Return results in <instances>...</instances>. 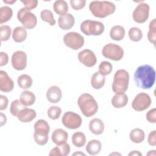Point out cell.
<instances>
[{"mask_svg": "<svg viewBox=\"0 0 156 156\" xmlns=\"http://www.w3.org/2000/svg\"><path fill=\"white\" fill-rule=\"evenodd\" d=\"M89 129L94 135H101L104 130V122L99 118H94L90 121Z\"/></svg>", "mask_w": 156, "mask_h": 156, "instance_id": "20", "label": "cell"}, {"mask_svg": "<svg viewBox=\"0 0 156 156\" xmlns=\"http://www.w3.org/2000/svg\"><path fill=\"white\" fill-rule=\"evenodd\" d=\"M104 24L98 21L85 20L80 24V30L86 35H100L104 31Z\"/></svg>", "mask_w": 156, "mask_h": 156, "instance_id": "6", "label": "cell"}, {"mask_svg": "<svg viewBox=\"0 0 156 156\" xmlns=\"http://www.w3.org/2000/svg\"><path fill=\"white\" fill-rule=\"evenodd\" d=\"M27 36V33L26 29L21 26L15 27L12 33L13 40L16 43H21L24 41Z\"/></svg>", "mask_w": 156, "mask_h": 156, "instance_id": "25", "label": "cell"}, {"mask_svg": "<svg viewBox=\"0 0 156 156\" xmlns=\"http://www.w3.org/2000/svg\"><path fill=\"white\" fill-rule=\"evenodd\" d=\"M133 79L136 85L142 89H150L155 83V71L149 65L138 66L134 73Z\"/></svg>", "mask_w": 156, "mask_h": 156, "instance_id": "1", "label": "cell"}, {"mask_svg": "<svg viewBox=\"0 0 156 156\" xmlns=\"http://www.w3.org/2000/svg\"><path fill=\"white\" fill-rule=\"evenodd\" d=\"M75 23L74 17L71 13H66L65 15L60 16L58 19V26L63 30H69L71 29Z\"/></svg>", "mask_w": 156, "mask_h": 156, "instance_id": "17", "label": "cell"}, {"mask_svg": "<svg viewBox=\"0 0 156 156\" xmlns=\"http://www.w3.org/2000/svg\"><path fill=\"white\" fill-rule=\"evenodd\" d=\"M9 104V100L7 96L0 95V110H4L7 108Z\"/></svg>", "mask_w": 156, "mask_h": 156, "instance_id": "44", "label": "cell"}, {"mask_svg": "<svg viewBox=\"0 0 156 156\" xmlns=\"http://www.w3.org/2000/svg\"><path fill=\"white\" fill-rule=\"evenodd\" d=\"M151 98L148 94L140 93L135 97L132 102V107L135 110L141 112L148 108L151 105Z\"/></svg>", "mask_w": 156, "mask_h": 156, "instance_id": "11", "label": "cell"}, {"mask_svg": "<svg viewBox=\"0 0 156 156\" xmlns=\"http://www.w3.org/2000/svg\"><path fill=\"white\" fill-rule=\"evenodd\" d=\"M147 38L149 41L152 43L154 46H155L156 39V19H153L149 23V31L147 33Z\"/></svg>", "mask_w": 156, "mask_h": 156, "instance_id": "33", "label": "cell"}, {"mask_svg": "<svg viewBox=\"0 0 156 156\" xmlns=\"http://www.w3.org/2000/svg\"><path fill=\"white\" fill-rule=\"evenodd\" d=\"M128 97L125 93L115 94L112 99V105L116 108L125 107L128 102Z\"/></svg>", "mask_w": 156, "mask_h": 156, "instance_id": "22", "label": "cell"}, {"mask_svg": "<svg viewBox=\"0 0 156 156\" xmlns=\"http://www.w3.org/2000/svg\"><path fill=\"white\" fill-rule=\"evenodd\" d=\"M105 76L101 74L99 72H95L91 77V85L94 89H101L105 84Z\"/></svg>", "mask_w": 156, "mask_h": 156, "instance_id": "24", "label": "cell"}, {"mask_svg": "<svg viewBox=\"0 0 156 156\" xmlns=\"http://www.w3.org/2000/svg\"><path fill=\"white\" fill-rule=\"evenodd\" d=\"M129 74L125 69H119L115 73L112 90L115 94L124 93L129 86Z\"/></svg>", "mask_w": 156, "mask_h": 156, "instance_id": "4", "label": "cell"}, {"mask_svg": "<svg viewBox=\"0 0 156 156\" xmlns=\"http://www.w3.org/2000/svg\"><path fill=\"white\" fill-rule=\"evenodd\" d=\"M35 94L30 91L26 90L21 93L20 100L21 103L25 106H30L33 105L35 102Z\"/></svg>", "mask_w": 156, "mask_h": 156, "instance_id": "27", "label": "cell"}, {"mask_svg": "<svg viewBox=\"0 0 156 156\" xmlns=\"http://www.w3.org/2000/svg\"><path fill=\"white\" fill-rule=\"evenodd\" d=\"M68 138L67 132L62 129H57L52 133L51 138L54 143L61 145L66 143Z\"/></svg>", "mask_w": 156, "mask_h": 156, "instance_id": "18", "label": "cell"}, {"mask_svg": "<svg viewBox=\"0 0 156 156\" xmlns=\"http://www.w3.org/2000/svg\"><path fill=\"white\" fill-rule=\"evenodd\" d=\"M73 155H85V154L81 152H76L73 154Z\"/></svg>", "mask_w": 156, "mask_h": 156, "instance_id": "50", "label": "cell"}, {"mask_svg": "<svg viewBox=\"0 0 156 156\" xmlns=\"http://www.w3.org/2000/svg\"><path fill=\"white\" fill-rule=\"evenodd\" d=\"M62 93L60 88L55 85L50 87L46 92V98L48 101L52 104L59 102L62 98Z\"/></svg>", "mask_w": 156, "mask_h": 156, "instance_id": "16", "label": "cell"}, {"mask_svg": "<svg viewBox=\"0 0 156 156\" xmlns=\"http://www.w3.org/2000/svg\"><path fill=\"white\" fill-rule=\"evenodd\" d=\"M40 17L42 21L47 22L51 26L55 24V20L54 19L52 12L49 10H43L40 13Z\"/></svg>", "mask_w": 156, "mask_h": 156, "instance_id": "34", "label": "cell"}, {"mask_svg": "<svg viewBox=\"0 0 156 156\" xmlns=\"http://www.w3.org/2000/svg\"><path fill=\"white\" fill-rule=\"evenodd\" d=\"M13 15V10L9 6H3L0 8V23L2 24L9 21Z\"/></svg>", "mask_w": 156, "mask_h": 156, "instance_id": "31", "label": "cell"}, {"mask_svg": "<svg viewBox=\"0 0 156 156\" xmlns=\"http://www.w3.org/2000/svg\"><path fill=\"white\" fill-rule=\"evenodd\" d=\"M146 119L151 123L156 122V109L155 108L147 112L146 115Z\"/></svg>", "mask_w": 156, "mask_h": 156, "instance_id": "42", "label": "cell"}, {"mask_svg": "<svg viewBox=\"0 0 156 156\" xmlns=\"http://www.w3.org/2000/svg\"><path fill=\"white\" fill-rule=\"evenodd\" d=\"M18 86L22 89H28L31 87L33 80L32 77L27 74H22L20 76L17 80Z\"/></svg>", "mask_w": 156, "mask_h": 156, "instance_id": "30", "label": "cell"}, {"mask_svg": "<svg viewBox=\"0 0 156 156\" xmlns=\"http://www.w3.org/2000/svg\"><path fill=\"white\" fill-rule=\"evenodd\" d=\"M72 143L77 147H81L86 143L85 135L81 132H75L72 135Z\"/></svg>", "mask_w": 156, "mask_h": 156, "instance_id": "32", "label": "cell"}, {"mask_svg": "<svg viewBox=\"0 0 156 156\" xmlns=\"http://www.w3.org/2000/svg\"><path fill=\"white\" fill-rule=\"evenodd\" d=\"M11 35V28L7 25H2L0 27V38L2 41H7Z\"/></svg>", "mask_w": 156, "mask_h": 156, "instance_id": "38", "label": "cell"}, {"mask_svg": "<svg viewBox=\"0 0 156 156\" xmlns=\"http://www.w3.org/2000/svg\"><path fill=\"white\" fill-rule=\"evenodd\" d=\"M34 138L36 143L40 146L46 144L48 141V135L50 131L48 122L44 119L38 120L34 125Z\"/></svg>", "mask_w": 156, "mask_h": 156, "instance_id": "5", "label": "cell"}, {"mask_svg": "<svg viewBox=\"0 0 156 156\" xmlns=\"http://www.w3.org/2000/svg\"><path fill=\"white\" fill-rule=\"evenodd\" d=\"M77 103L82 113L86 117L92 116L98 112V102L90 94H82L78 98Z\"/></svg>", "mask_w": 156, "mask_h": 156, "instance_id": "3", "label": "cell"}, {"mask_svg": "<svg viewBox=\"0 0 156 156\" xmlns=\"http://www.w3.org/2000/svg\"><path fill=\"white\" fill-rule=\"evenodd\" d=\"M70 149L69 145L66 143L52 148L49 155L50 156H66L69 154Z\"/></svg>", "mask_w": 156, "mask_h": 156, "instance_id": "21", "label": "cell"}, {"mask_svg": "<svg viewBox=\"0 0 156 156\" xmlns=\"http://www.w3.org/2000/svg\"><path fill=\"white\" fill-rule=\"evenodd\" d=\"M77 58L80 63L88 68L94 66L97 62L94 53L91 50L88 49L79 52Z\"/></svg>", "mask_w": 156, "mask_h": 156, "instance_id": "14", "label": "cell"}, {"mask_svg": "<svg viewBox=\"0 0 156 156\" xmlns=\"http://www.w3.org/2000/svg\"><path fill=\"white\" fill-rule=\"evenodd\" d=\"M62 113V110L57 106H52L48 110V116L51 119H57Z\"/></svg>", "mask_w": 156, "mask_h": 156, "instance_id": "39", "label": "cell"}, {"mask_svg": "<svg viewBox=\"0 0 156 156\" xmlns=\"http://www.w3.org/2000/svg\"><path fill=\"white\" fill-rule=\"evenodd\" d=\"M16 1V0H13V1H5V0H3V2L5 4H12L13 3H15Z\"/></svg>", "mask_w": 156, "mask_h": 156, "instance_id": "49", "label": "cell"}, {"mask_svg": "<svg viewBox=\"0 0 156 156\" xmlns=\"http://www.w3.org/2000/svg\"><path fill=\"white\" fill-rule=\"evenodd\" d=\"M21 2L24 4L25 8L29 10L35 9L38 5V1L37 0H24L21 1Z\"/></svg>", "mask_w": 156, "mask_h": 156, "instance_id": "41", "label": "cell"}, {"mask_svg": "<svg viewBox=\"0 0 156 156\" xmlns=\"http://www.w3.org/2000/svg\"><path fill=\"white\" fill-rule=\"evenodd\" d=\"M25 107L26 106L21 103L20 100L15 99L11 103L10 107V112L13 116H17L19 112Z\"/></svg>", "mask_w": 156, "mask_h": 156, "instance_id": "36", "label": "cell"}, {"mask_svg": "<svg viewBox=\"0 0 156 156\" xmlns=\"http://www.w3.org/2000/svg\"><path fill=\"white\" fill-rule=\"evenodd\" d=\"M11 63L13 68L17 71H21L27 66V55L22 51L15 52L12 56Z\"/></svg>", "mask_w": 156, "mask_h": 156, "instance_id": "13", "label": "cell"}, {"mask_svg": "<svg viewBox=\"0 0 156 156\" xmlns=\"http://www.w3.org/2000/svg\"><path fill=\"white\" fill-rule=\"evenodd\" d=\"M129 155H142V154L138 151H133L129 154Z\"/></svg>", "mask_w": 156, "mask_h": 156, "instance_id": "47", "label": "cell"}, {"mask_svg": "<svg viewBox=\"0 0 156 156\" xmlns=\"http://www.w3.org/2000/svg\"><path fill=\"white\" fill-rule=\"evenodd\" d=\"M102 54L105 58L114 61H119L124 56V50L120 46L116 44L108 43L104 46Z\"/></svg>", "mask_w": 156, "mask_h": 156, "instance_id": "8", "label": "cell"}, {"mask_svg": "<svg viewBox=\"0 0 156 156\" xmlns=\"http://www.w3.org/2000/svg\"><path fill=\"white\" fill-rule=\"evenodd\" d=\"M155 150H152V151H149V152L147 154V155H155Z\"/></svg>", "mask_w": 156, "mask_h": 156, "instance_id": "48", "label": "cell"}, {"mask_svg": "<svg viewBox=\"0 0 156 156\" xmlns=\"http://www.w3.org/2000/svg\"><path fill=\"white\" fill-rule=\"evenodd\" d=\"M62 124L65 127L69 129H77L82 124V118L79 115L73 112H67L63 115Z\"/></svg>", "mask_w": 156, "mask_h": 156, "instance_id": "10", "label": "cell"}, {"mask_svg": "<svg viewBox=\"0 0 156 156\" xmlns=\"http://www.w3.org/2000/svg\"><path fill=\"white\" fill-rule=\"evenodd\" d=\"M53 9L57 14L63 16L68 13V5L65 1L57 0L53 4Z\"/></svg>", "mask_w": 156, "mask_h": 156, "instance_id": "28", "label": "cell"}, {"mask_svg": "<svg viewBox=\"0 0 156 156\" xmlns=\"http://www.w3.org/2000/svg\"><path fill=\"white\" fill-rule=\"evenodd\" d=\"M102 148V144L99 140H91L87 143L85 149L86 151L91 155L98 154Z\"/></svg>", "mask_w": 156, "mask_h": 156, "instance_id": "23", "label": "cell"}, {"mask_svg": "<svg viewBox=\"0 0 156 156\" xmlns=\"http://www.w3.org/2000/svg\"><path fill=\"white\" fill-rule=\"evenodd\" d=\"M149 10L150 7L147 3H140L136 7L133 12V20L137 23H145L149 18Z\"/></svg>", "mask_w": 156, "mask_h": 156, "instance_id": "12", "label": "cell"}, {"mask_svg": "<svg viewBox=\"0 0 156 156\" xmlns=\"http://www.w3.org/2000/svg\"><path fill=\"white\" fill-rule=\"evenodd\" d=\"M125 35L124 28L119 25H116L112 27L110 31V38L115 41L122 40Z\"/></svg>", "mask_w": 156, "mask_h": 156, "instance_id": "26", "label": "cell"}, {"mask_svg": "<svg viewBox=\"0 0 156 156\" xmlns=\"http://www.w3.org/2000/svg\"><path fill=\"white\" fill-rule=\"evenodd\" d=\"M63 42L68 48L73 50H77L83 46L84 38L77 32H69L63 37Z\"/></svg>", "mask_w": 156, "mask_h": 156, "instance_id": "9", "label": "cell"}, {"mask_svg": "<svg viewBox=\"0 0 156 156\" xmlns=\"http://www.w3.org/2000/svg\"><path fill=\"white\" fill-rule=\"evenodd\" d=\"M70 4L71 7L76 10H79L83 9L85 4L86 1L85 0H71Z\"/></svg>", "mask_w": 156, "mask_h": 156, "instance_id": "40", "label": "cell"}, {"mask_svg": "<svg viewBox=\"0 0 156 156\" xmlns=\"http://www.w3.org/2000/svg\"><path fill=\"white\" fill-rule=\"evenodd\" d=\"M121 155V154H119V153H112L111 154H110V155Z\"/></svg>", "mask_w": 156, "mask_h": 156, "instance_id": "51", "label": "cell"}, {"mask_svg": "<svg viewBox=\"0 0 156 156\" xmlns=\"http://www.w3.org/2000/svg\"><path fill=\"white\" fill-rule=\"evenodd\" d=\"M14 88L13 80L4 71H0V90L3 92H10Z\"/></svg>", "mask_w": 156, "mask_h": 156, "instance_id": "15", "label": "cell"}, {"mask_svg": "<svg viewBox=\"0 0 156 156\" xmlns=\"http://www.w3.org/2000/svg\"><path fill=\"white\" fill-rule=\"evenodd\" d=\"M9 62L8 55L4 52H0V66H2L6 65Z\"/></svg>", "mask_w": 156, "mask_h": 156, "instance_id": "45", "label": "cell"}, {"mask_svg": "<svg viewBox=\"0 0 156 156\" xmlns=\"http://www.w3.org/2000/svg\"><path fill=\"white\" fill-rule=\"evenodd\" d=\"M147 142L150 146H155L156 145V130H152L149 133Z\"/></svg>", "mask_w": 156, "mask_h": 156, "instance_id": "43", "label": "cell"}, {"mask_svg": "<svg viewBox=\"0 0 156 156\" xmlns=\"http://www.w3.org/2000/svg\"><path fill=\"white\" fill-rule=\"evenodd\" d=\"M130 140L134 143H140L144 140L145 133L143 130L135 128L131 130L129 134Z\"/></svg>", "mask_w": 156, "mask_h": 156, "instance_id": "29", "label": "cell"}, {"mask_svg": "<svg viewBox=\"0 0 156 156\" xmlns=\"http://www.w3.org/2000/svg\"><path fill=\"white\" fill-rule=\"evenodd\" d=\"M17 18L23 27L27 29L34 28L37 23L36 16L25 7L20 9L17 13Z\"/></svg>", "mask_w": 156, "mask_h": 156, "instance_id": "7", "label": "cell"}, {"mask_svg": "<svg viewBox=\"0 0 156 156\" xmlns=\"http://www.w3.org/2000/svg\"><path fill=\"white\" fill-rule=\"evenodd\" d=\"M128 35L129 38L134 42H138L140 41L143 37V33L141 30L140 28L136 27L130 28L129 30Z\"/></svg>", "mask_w": 156, "mask_h": 156, "instance_id": "35", "label": "cell"}, {"mask_svg": "<svg viewBox=\"0 0 156 156\" xmlns=\"http://www.w3.org/2000/svg\"><path fill=\"white\" fill-rule=\"evenodd\" d=\"M91 13L97 18H104L113 14L115 10V5L110 1H91L89 5Z\"/></svg>", "mask_w": 156, "mask_h": 156, "instance_id": "2", "label": "cell"}, {"mask_svg": "<svg viewBox=\"0 0 156 156\" xmlns=\"http://www.w3.org/2000/svg\"><path fill=\"white\" fill-rule=\"evenodd\" d=\"M0 115H1V126H2L4 124L6 123L7 118H6V116L4 115L2 113H1Z\"/></svg>", "mask_w": 156, "mask_h": 156, "instance_id": "46", "label": "cell"}, {"mask_svg": "<svg viewBox=\"0 0 156 156\" xmlns=\"http://www.w3.org/2000/svg\"><path fill=\"white\" fill-rule=\"evenodd\" d=\"M36 116V112L34 109L25 107L19 112L17 118L21 122H29L35 118Z\"/></svg>", "mask_w": 156, "mask_h": 156, "instance_id": "19", "label": "cell"}, {"mask_svg": "<svg viewBox=\"0 0 156 156\" xmlns=\"http://www.w3.org/2000/svg\"><path fill=\"white\" fill-rule=\"evenodd\" d=\"M113 69V66L111 63L107 61L102 62L99 66V72L104 75H108L111 73Z\"/></svg>", "mask_w": 156, "mask_h": 156, "instance_id": "37", "label": "cell"}]
</instances>
